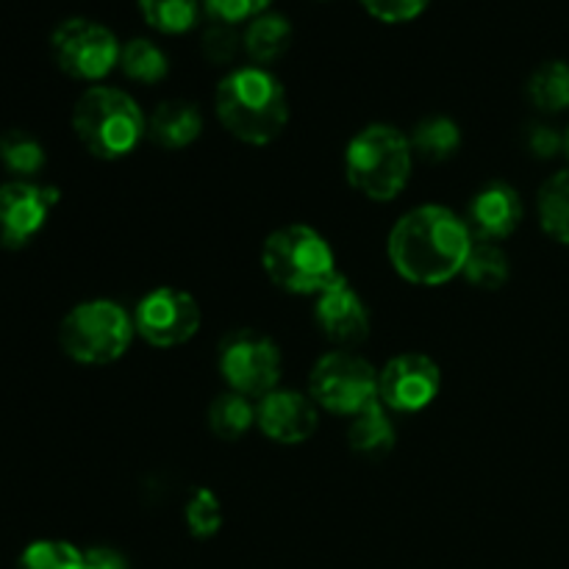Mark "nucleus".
Listing matches in <instances>:
<instances>
[{
	"mask_svg": "<svg viewBox=\"0 0 569 569\" xmlns=\"http://www.w3.org/2000/svg\"><path fill=\"white\" fill-rule=\"evenodd\" d=\"M472 233L456 211L420 206L395 222L389 233V261L395 272L417 287H442L465 272Z\"/></svg>",
	"mask_w": 569,
	"mask_h": 569,
	"instance_id": "obj_1",
	"label": "nucleus"
},
{
	"mask_svg": "<svg viewBox=\"0 0 569 569\" xmlns=\"http://www.w3.org/2000/svg\"><path fill=\"white\" fill-rule=\"evenodd\" d=\"M220 372L231 392L264 398L281 378V350L261 331L242 328L220 342Z\"/></svg>",
	"mask_w": 569,
	"mask_h": 569,
	"instance_id": "obj_9",
	"label": "nucleus"
},
{
	"mask_svg": "<svg viewBox=\"0 0 569 569\" xmlns=\"http://www.w3.org/2000/svg\"><path fill=\"white\" fill-rule=\"evenodd\" d=\"M315 320L331 342L345 345V348H356L370 337V315H367L365 300L345 276H339L331 287L317 295Z\"/></svg>",
	"mask_w": 569,
	"mask_h": 569,
	"instance_id": "obj_13",
	"label": "nucleus"
},
{
	"mask_svg": "<svg viewBox=\"0 0 569 569\" xmlns=\"http://www.w3.org/2000/svg\"><path fill=\"white\" fill-rule=\"evenodd\" d=\"M244 53L256 61V67L272 64L281 59L292 44V22L276 11H264L244 28Z\"/></svg>",
	"mask_w": 569,
	"mask_h": 569,
	"instance_id": "obj_17",
	"label": "nucleus"
},
{
	"mask_svg": "<svg viewBox=\"0 0 569 569\" xmlns=\"http://www.w3.org/2000/svg\"><path fill=\"white\" fill-rule=\"evenodd\" d=\"M200 3L209 11L211 20L237 26V22L256 20L259 14H264L272 0H200Z\"/></svg>",
	"mask_w": 569,
	"mask_h": 569,
	"instance_id": "obj_30",
	"label": "nucleus"
},
{
	"mask_svg": "<svg viewBox=\"0 0 569 569\" xmlns=\"http://www.w3.org/2000/svg\"><path fill=\"white\" fill-rule=\"evenodd\" d=\"M431 0H361L367 11L381 22H409L428 9Z\"/></svg>",
	"mask_w": 569,
	"mask_h": 569,
	"instance_id": "obj_31",
	"label": "nucleus"
},
{
	"mask_svg": "<svg viewBox=\"0 0 569 569\" xmlns=\"http://www.w3.org/2000/svg\"><path fill=\"white\" fill-rule=\"evenodd\" d=\"M256 422L278 445H300L317 431V403L295 389H272L256 406Z\"/></svg>",
	"mask_w": 569,
	"mask_h": 569,
	"instance_id": "obj_14",
	"label": "nucleus"
},
{
	"mask_svg": "<svg viewBox=\"0 0 569 569\" xmlns=\"http://www.w3.org/2000/svg\"><path fill=\"white\" fill-rule=\"evenodd\" d=\"M137 333L128 311L114 300H87L78 303L61 320V350L78 365L103 367L122 359Z\"/></svg>",
	"mask_w": 569,
	"mask_h": 569,
	"instance_id": "obj_6",
	"label": "nucleus"
},
{
	"mask_svg": "<svg viewBox=\"0 0 569 569\" xmlns=\"http://www.w3.org/2000/svg\"><path fill=\"white\" fill-rule=\"evenodd\" d=\"M133 328L153 348H176L200 331V306L181 289H153L137 303Z\"/></svg>",
	"mask_w": 569,
	"mask_h": 569,
	"instance_id": "obj_10",
	"label": "nucleus"
},
{
	"mask_svg": "<svg viewBox=\"0 0 569 569\" xmlns=\"http://www.w3.org/2000/svg\"><path fill=\"white\" fill-rule=\"evenodd\" d=\"M214 109L222 128L244 144H270L289 122L281 81L264 67H239L217 83Z\"/></svg>",
	"mask_w": 569,
	"mask_h": 569,
	"instance_id": "obj_2",
	"label": "nucleus"
},
{
	"mask_svg": "<svg viewBox=\"0 0 569 569\" xmlns=\"http://www.w3.org/2000/svg\"><path fill=\"white\" fill-rule=\"evenodd\" d=\"M261 267L289 295H320L339 278L331 244L309 226H283L267 237Z\"/></svg>",
	"mask_w": 569,
	"mask_h": 569,
	"instance_id": "obj_5",
	"label": "nucleus"
},
{
	"mask_svg": "<svg viewBox=\"0 0 569 569\" xmlns=\"http://www.w3.org/2000/svg\"><path fill=\"white\" fill-rule=\"evenodd\" d=\"M144 22L161 33H187L198 26L200 0H139Z\"/></svg>",
	"mask_w": 569,
	"mask_h": 569,
	"instance_id": "obj_24",
	"label": "nucleus"
},
{
	"mask_svg": "<svg viewBox=\"0 0 569 569\" xmlns=\"http://www.w3.org/2000/svg\"><path fill=\"white\" fill-rule=\"evenodd\" d=\"M200 131H203V117L198 106L187 100H164L148 120V137L167 150L187 148L200 137Z\"/></svg>",
	"mask_w": 569,
	"mask_h": 569,
	"instance_id": "obj_16",
	"label": "nucleus"
},
{
	"mask_svg": "<svg viewBox=\"0 0 569 569\" xmlns=\"http://www.w3.org/2000/svg\"><path fill=\"white\" fill-rule=\"evenodd\" d=\"M539 222L556 242L569 244V170L556 172L539 189Z\"/></svg>",
	"mask_w": 569,
	"mask_h": 569,
	"instance_id": "obj_21",
	"label": "nucleus"
},
{
	"mask_svg": "<svg viewBox=\"0 0 569 569\" xmlns=\"http://www.w3.org/2000/svg\"><path fill=\"white\" fill-rule=\"evenodd\" d=\"M565 156L569 159V128H567V133H565Z\"/></svg>",
	"mask_w": 569,
	"mask_h": 569,
	"instance_id": "obj_34",
	"label": "nucleus"
},
{
	"mask_svg": "<svg viewBox=\"0 0 569 569\" xmlns=\"http://www.w3.org/2000/svg\"><path fill=\"white\" fill-rule=\"evenodd\" d=\"M526 148L537 159H556L565 150V137L550 126H531L526 133Z\"/></svg>",
	"mask_w": 569,
	"mask_h": 569,
	"instance_id": "obj_32",
	"label": "nucleus"
},
{
	"mask_svg": "<svg viewBox=\"0 0 569 569\" xmlns=\"http://www.w3.org/2000/svg\"><path fill=\"white\" fill-rule=\"evenodd\" d=\"M442 372L422 353H406L378 372V400L398 415H417L437 400Z\"/></svg>",
	"mask_w": 569,
	"mask_h": 569,
	"instance_id": "obj_11",
	"label": "nucleus"
},
{
	"mask_svg": "<svg viewBox=\"0 0 569 569\" xmlns=\"http://www.w3.org/2000/svg\"><path fill=\"white\" fill-rule=\"evenodd\" d=\"M348 442L356 453L370 456V459H381L395 448V426L381 400L353 415L348 428Z\"/></svg>",
	"mask_w": 569,
	"mask_h": 569,
	"instance_id": "obj_18",
	"label": "nucleus"
},
{
	"mask_svg": "<svg viewBox=\"0 0 569 569\" xmlns=\"http://www.w3.org/2000/svg\"><path fill=\"white\" fill-rule=\"evenodd\" d=\"M187 528L198 539H211L222 528V506L211 489H194L189 495Z\"/></svg>",
	"mask_w": 569,
	"mask_h": 569,
	"instance_id": "obj_28",
	"label": "nucleus"
},
{
	"mask_svg": "<svg viewBox=\"0 0 569 569\" xmlns=\"http://www.w3.org/2000/svg\"><path fill=\"white\" fill-rule=\"evenodd\" d=\"M411 164L415 150L409 137L383 122L356 133L345 150V176L350 187L376 203H389L403 192L411 178Z\"/></svg>",
	"mask_w": 569,
	"mask_h": 569,
	"instance_id": "obj_3",
	"label": "nucleus"
},
{
	"mask_svg": "<svg viewBox=\"0 0 569 569\" xmlns=\"http://www.w3.org/2000/svg\"><path fill=\"white\" fill-rule=\"evenodd\" d=\"M415 156L426 161H448L461 148V131L450 117H426L409 137Z\"/></svg>",
	"mask_w": 569,
	"mask_h": 569,
	"instance_id": "obj_19",
	"label": "nucleus"
},
{
	"mask_svg": "<svg viewBox=\"0 0 569 569\" xmlns=\"http://www.w3.org/2000/svg\"><path fill=\"white\" fill-rule=\"evenodd\" d=\"M465 276L478 289H500L509 281V259L498 244L478 242L467 256Z\"/></svg>",
	"mask_w": 569,
	"mask_h": 569,
	"instance_id": "obj_26",
	"label": "nucleus"
},
{
	"mask_svg": "<svg viewBox=\"0 0 569 569\" xmlns=\"http://www.w3.org/2000/svg\"><path fill=\"white\" fill-rule=\"evenodd\" d=\"M465 222L472 237H478L481 242H498V239L511 237L522 222L520 192L509 183H489L470 200Z\"/></svg>",
	"mask_w": 569,
	"mask_h": 569,
	"instance_id": "obj_15",
	"label": "nucleus"
},
{
	"mask_svg": "<svg viewBox=\"0 0 569 569\" xmlns=\"http://www.w3.org/2000/svg\"><path fill=\"white\" fill-rule=\"evenodd\" d=\"M309 398L331 415L353 417L378 400V372L353 353H326L309 376Z\"/></svg>",
	"mask_w": 569,
	"mask_h": 569,
	"instance_id": "obj_7",
	"label": "nucleus"
},
{
	"mask_svg": "<svg viewBox=\"0 0 569 569\" xmlns=\"http://www.w3.org/2000/svg\"><path fill=\"white\" fill-rule=\"evenodd\" d=\"M83 569H128V561L111 548H92L83 553Z\"/></svg>",
	"mask_w": 569,
	"mask_h": 569,
	"instance_id": "obj_33",
	"label": "nucleus"
},
{
	"mask_svg": "<svg viewBox=\"0 0 569 569\" xmlns=\"http://www.w3.org/2000/svg\"><path fill=\"white\" fill-rule=\"evenodd\" d=\"M120 48L114 31L87 17H70L59 22L50 37V50L61 72L78 81H100L120 64Z\"/></svg>",
	"mask_w": 569,
	"mask_h": 569,
	"instance_id": "obj_8",
	"label": "nucleus"
},
{
	"mask_svg": "<svg viewBox=\"0 0 569 569\" xmlns=\"http://www.w3.org/2000/svg\"><path fill=\"white\" fill-rule=\"evenodd\" d=\"M239 48H244L242 37L237 33V26H228V22L214 20L200 37V50L211 64H228L237 59Z\"/></svg>",
	"mask_w": 569,
	"mask_h": 569,
	"instance_id": "obj_29",
	"label": "nucleus"
},
{
	"mask_svg": "<svg viewBox=\"0 0 569 569\" xmlns=\"http://www.w3.org/2000/svg\"><path fill=\"white\" fill-rule=\"evenodd\" d=\"M120 70L131 81L159 83L170 72V61H167V53L159 44L144 37H137L120 48Z\"/></svg>",
	"mask_w": 569,
	"mask_h": 569,
	"instance_id": "obj_22",
	"label": "nucleus"
},
{
	"mask_svg": "<svg viewBox=\"0 0 569 569\" xmlns=\"http://www.w3.org/2000/svg\"><path fill=\"white\" fill-rule=\"evenodd\" d=\"M72 128L83 148L98 159H122L148 133V120L128 92L114 87H92L72 109Z\"/></svg>",
	"mask_w": 569,
	"mask_h": 569,
	"instance_id": "obj_4",
	"label": "nucleus"
},
{
	"mask_svg": "<svg viewBox=\"0 0 569 569\" xmlns=\"http://www.w3.org/2000/svg\"><path fill=\"white\" fill-rule=\"evenodd\" d=\"M17 569H83V553L70 542L39 539L22 550Z\"/></svg>",
	"mask_w": 569,
	"mask_h": 569,
	"instance_id": "obj_27",
	"label": "nucleus"
},
{
	"mask_svg": "<svg viewBox=\"0 0 569 569\" xmlns=\"http://www.w3.org/2000/svg\"><path fill=\"white\" fill-rule=\"evenodd\" d=\"M59 203V189L31 181H9L0 187V244L26 248L48 222L50 209Z\"/></svg>",
	"mask_w": 569,
	"mask_h": 569,
	"instance_id": "obj_12",
	"label": "nucleus"
},
{
	"mask_svg": "<svg viewBox=\"0 0 569 569\" xmlns=\"http://www.w3.org/2000/svg\"><path fill=\"white\" fill-rule=\"evenodd\" d=\"M528 98L545 114H559L569 109V64L567 61H545L528 78Z\"/></svg>",
	"mask_w": 569,
	"mask_h": 569,
	"instance_id": "obj_20",
	"label": "nucleus"
},
{
	"mask_svg": "<svg viewBox=\"0 0 569 569\" xmlns=\"http://www.w3.org/2000/svg\"><path fill=\"white\" fill-rule=\"evenodd\" d=\"M0 164L14 172L17 181H26L44 167V148L31 133L6 131L0 137Z\"/></svg>",
	"mask_w": 569,
	"mask_h": 569,
	"instance_id": "obj_25",
	"label": "nucleus"
},
{
	"mask_svg": "<svg viewBox=\"0 0 569 569\" xmlns=\"http://www.w3.org/2000/svg\"><path fill=\"white\" fill-rule=\"evenodd\" d=\"M256 422V409L250 406V400L239 392H226L220 398L211 400L209 406V428L214 431V437L233 439L244 437V433L253 428Z\"/></svg>",
	"mask_w": 569,
	"mask_h": 569,
	"instance_id": "obj_23",
	"label": "nucleus"
}]
</instances>
